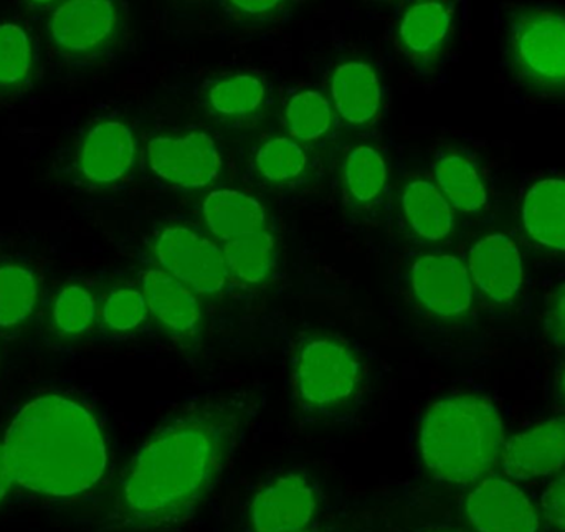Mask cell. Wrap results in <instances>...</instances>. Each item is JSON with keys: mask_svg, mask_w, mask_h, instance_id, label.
Masks as SVG:
<instances>
[{"mask_svg": "<svg viewBox=\"0 0 565 532\" xmlns=\"http://www.w3.org/2000/svg\"><path fill=\"white\" fill-rule=\"evenodd\" d=\"M254 405L244 395L212 398L159 428L132 458L121 508L146 530L185 520L221 477Z\"/></svg>", "mask_w": 565, "mask_h": 532, "instance_id": "cell-1", "label": "cell"}, {"mask_svg": "<svg viewBox=\"0 0 565 532\" xmlns=\"http://www.w3.org/2000/svg\"><path fill=\"white\" fill-rule=\"evenodd\" d=\"M13 483L50 498L88 493L108 470V445L89 408L62 394L23 405L2 440Z\"/></svg>", "mask_w": 565, "mask_h": 532, "instance_id": "cell-2", "label": "cell"}, {"mask_svg": "<svg viewBox=\"0 0 565 532\" xmlns=\"http://www.w3.org/2000/svg\"><path fill=\"white\" fill-rule=\"evenodd\" d=\"M500 412L487 397L448 395L425 412L418 434L422 461L440 483L473 485L500 464L504 445Z\"/></svg>", "mask_w": 565, "mask_h": 532, "instance_id": "cell-3", "label": "cell"}, {"mask_svg": "<svg viewBox=\"0 0 565 532\" xmlns=\"http://www.w3.org/2000/svg\"><path fill=\"white\" fill-rule=\"evenodd\" d=\"M291 379L302 411L318 417H335L361 397L365 369L354 349L341 339L311 336L298 345Z\"/></svg>", "mask_w": 565, "mask_h": 532, "instance_id": "cell-4", "label": "cell"}, {"mask_svg": "<svg viewBox=\"0 0 565 532\" xmlns=\"http://www.w3.org/2000/svg\"><path fill=\"white\" fill-rule=\"evenodd\" d=\"M507 58L527 92L565 99V13L547 7H520L508 17Z\"/></svg>", "mask_w": 565, "mask_h": 532, "instance_id": "cell-5", "label": "cell"}, {"mask_svg": "<svg viewBox=\"0 0 565 532\" xmlns=\"http://www.w3.org/2000/svg\"><path fill=\"white\" fill-rule=\"evenodd\" d=\"M151 251L159 268L188 285L201 298H217L231 278L222 248L185 225H169L159 231Z\"/></svg>", "mask_w": 565, "mask_h": 532, "instance_id": "cell-6", "label": "cell"}, {"mask_svg": "<svg viewBox=\"0 0 565 532\" xmlns=\"http://www.w3.org/2000/svg\"><path fill=\"white\" fill-rule=\"evenodd\" d=\"M122 12L116 0H62L49 22L52 45L72 60H95L121 39Z\"/></svg>", "mask_w": 565, "mask_h": 532, "instance_id": "cell-7", "label": "cell"}, {"mask_svg": "<svg viewBox=\"0 0 565 532\" xmlns=\"http://www.w3.org/2000/svg\"><path fill=\"white\" fill-rule=\"evenodd\" d=\"M146 162L156 178L182 191L211 188L224 169L217 141L204 131L156 136L146 146Z\"/></svg>", "mask_w": 565, "mask_h": 532, "instance_id": "cell-8", "label": "cell"}, {"mask_svg": "<svg viewBox=\"0 0 565 532\" xmlns=\"http://www.w3.org/2000/svg\"><path fill=\"white\" fill-rule=\"evenodd\" d=\"M418 305L441 321H461L473 311L475 286L467 264L448 254L422 255L411 266Z\"/></svg>", "mask_w": 565, "mask_h": 532, "instance_id": "cell-9", "label": "cell"}, {"mask_svg": "<svg viewBox=\"0 0 565 532\" xmlns=\"http://www.w3.org/2000/svg\"><path fill=\"white\" fill-rule=\"evenodd\" d=\"M138 161V139L118 119L95 123L76 149L75 171L89 188L109 189L125 181Z\"/></svg>", "mask_w": 565, "mask_h": 532, "instance_id": "cell-10", "label": "cell"}, {"mask_svg": "<svg viewBox=\"0 0 565 532\" xmlns=\"http://www.w3.org/2000/svg\"><path fill=\"white\" fill-rule=\"evenodd\" d=\"M475 291L491 305L507 308L523 295L526 269L523 255L513 238L494 232L471 247L467 260Z\"/></svg>", "mask_w": 565, "mask_h": 532, "instance_id": "cell-11", "label": "cell"}, {"mask_svg": "<svg viewBox=\"0 0 565 532\" xmlns=\"http://www.w3.org/2000/svg\"><path fill=\"white\" fill-rule=\"evenodd\" d=\"M139 279L152 319L175 342L194 348L204 326L201 296L162 268L145 269Z\"/></svg>", "mask_w": 565, "mask_h": 532, "instance_id": "cell-12", "label": "cell"}, {"mask_svg": "<svg viewBox=\"0 0 565 532\" xmlns=\"http://www.w3.org/2000/svg\"><path fill=\"white\" fill-rule=\"evenodd\" d=\"M465 514L477 532L540 531V513L533 501L504 478H483L468 494Z\"/></svg>", "mask_w": 565, "mask_h": 532, "instance_id": "cell-13", "label": "cell"}, {"mask_svg": "<svg viewBox=\"0 0 565 532\" xmlns=\"http://www.w3.org/2000/svg\"><path fill=\"white\" fill-rule=\"evenodd\" d=\"M454 25L455 0H412L395 30L398 50L428 72L447 50Z\"/></svg>", "mask_w": 565, "mask_h": 532, "instance_id": "cell-14", "label": "cell"}, {"mask_svg": "<svg viewBox=\"0 0 565 532\" xmlns=\"http://www.w3.org/2000/svg\"><path fill=\"white\" fill-rule=\"evenodd\" d=\"M318 510L315 488L299 474H286L264 488L250 507L254 532H302Z\"/></svg>", "mask_w": 565, "mask_h": 532, "instance_id": "cell-15", "label": "cell"}, {"mask_svg": "<svg viewBox=\"0 0 565 532\" xmlns=\"http://www.w3.org/2000/svg\"><path fill=\"white\" fill-rule=\"evenodd\" d=\"M501 467L518 481L551 477L565 467V417L534 425L504 441Z\"/></svg>", "mask_w": 565, "mask_h": 532, "instance_id": "cell-16", "label": "cell"}, {"mask_svg": "<svg viewBox=\"0 0 565 532\" xmlns=\"http://www.w3.org/2000/svg\"><path fill=\"white\" fill-rule=\"evenodd\" d=\"M381 78L371 63L349 60L335 66L329 82V102L338 118L348 126L364 128L382 109Z\"/></svg>", "mask_w": 565, "mask_h": 532, "instance_id": "cell-17", "label": "cell"}, {"mask_svg": "<svg viewBox=\"0 0 565 532\" xmlns=\"http://www.w3.org/2000/svg\"><path fill=\"white\" fill-rule=\"evenodd\" d=\"M524 235L551 254H565V181L544 179L524 195L520 211Z\"/></svg>", "mask_w": 565, "mask_h": 532, "instance_id": "cell-18", "label": "cell"}, {"mask_svg": "<svg viewBox=\"0 0 565 532\" xmlns=\"http://www.w3.org/2000/svg\"><path fill=\"white\" fill-rule=\"evenodd\" d=\"M401 208L412 234L427 244H441L455 232V211L440 189L427 179H412L401 192Z\"/></svg>", "mask_w": 565, "mask_h": 532, "instance_id": "cell-19", "label": "cell"}, {"mask_svg": "<svg viewBox=\"0 0 565 532\" xmlns=\"http://www.w3.org/2000/svg\"><path fill=\"white\" fill-rule=\"evenodd\" d=\"M202 217L209 232L222 242L255 234L267 227L264 205L245 192L228 189L211 192L205 198Z\"/></svg>", "mask_w": 565, "mask_h": 532, "instance_id": "cell-20", "label": "cell"}, {"mask_svg": "<svg viewBox=\"0 0 565 532\" xmlns=\"http://www.w3.org/2000/svg\"><path fill=\"white\" fill-rule=\"evenodd\" d=\"M435 184L450 202L454 211L475 215L490 202L487 182L473 161L460 152L440 156L434 166Z\"/></svg>", "mask_w": 565, "mask_h": 532, "instance_id": "cell-21", "label": "cell"}, {"mask_svg": "<svg viewBox=\"0 0 565 532\" xmlns=\"http://www.w3.org/2000/svg\"><path fill=\"white\" fill-rule=\"evenodd\" d=\"M267 85L254 73H234L209 83L205 106L212 115L227 121H244L262 111L267 102Z\"/></svg>", "mask_w": 565, "mask_h": 532, "instance_id": "cell-22", "label": "cell"}, {"mask_svg": "<svg viewBox=\"0 0 565 532\" xmlns=\"http://www.w3.org/2000/svg\"><path fill=\"white\" fill-rule=\"evenodd\" d=\"M40 281L30 266L0 262V329L15 331L35 315Z\"/></svg>", "mask_w": 565, "mask_h": 532, "instance_id": "cell-23", "label": "cell"}, {"mask_svg": "<svg viewBox=\"0 0 565 532\" xmlns=\"http://www.w3.org/2000/svg\"><path fill=\"white\" fill-rule=\"evenodd\" d=\"M222 252L231 276L252 286L267 281L277 260V245L267 231L224 242Z\"/></svg>", "mask_w": 565, "mask_h": 532, "instance_id": "cell-24", "label": "cell"}, {"mask_svg": "<svg viewBox=\"0 0 565 532\" xmlns=\"http://www.w3.org/2000/svg\"><path fill=\"white\" fill-rule=\"evenodd\" d=\"M387 182V162L379 149L361 145L348 152L342 162V184L355 204H374L384 194Z\"/></svg>", "mask_w": 565, "mask_h": 532, "instance_id": "cell-25", "label": "cell"}, {"mask_svg": "<svg viewBox=\"0 0 565 532\" xmlns=\"http://www.w3.org/2000/svg\"><path fill=\"white\" fill-rule=\"evenodd\" d=\"M98 316L99 309L92 289L82 283H68L53 298L50 322L60 339L75 341L93 331Z\"/></svg>", "mask_w": 565, "mask_h": 532, "instance_id": "cell-26", "label": "cell"}, {"mask_svg": "<svg viewBox=\"0 0 565 532\" xmlns=\"http://www.w3.org/2000/svg\"><path fill=\"white\" fill-rule=\"evenodd\" d=\"M331 102L316 89L295 93L286 103L285 123L289 138L298 142H316L329 135L334 125Z\"/></svg>", "mask_w": 565, "mask_h": 532, "instance_id": "cell-27", "label": "cell"}, {"mask_svg": "<svg viewBox=\"0 0 565 532\" xmlns=\"http://www.w3.org/2000/svg\"><path fill=\"white\" fill-rule=\"evenodd\" d=\"M33 73V46L29 33L15 23L0 25V95L22 92Z\"/></svg>", "mask_w": 565, "mask_h": 532, "instance_id": "cell-28", "label": "cell"}, {"mask_svg": "<svg viewBox=\"0 0 565 532\" xmlns=\"http://www.w3.org/2000/svg\"><path fill=\"white\" fill-rule=\"evenodd\" d=\"M255 168L265 181L271 184H288L305 174L308 155L301 142L289 136H277L258 148Z\"/></svg>", "mask_w": 565, "mask_h": 532, "instance_id": "cell-29", "label": "cell"}, {"mask_svg": "<svg viewBox=\"0 0 565 532\" xmlns=\"http://www.w3.org/2000/svg\"><path fill=\"white\" fill-rule=\"evenodd\" d=\"M148 318L149 308L145 292L129 286H119L109 291L99 308L103 326L106 331L115 334L136 331L148 321Z\"/></svg>", "mask_w": 565, "mask_h": 532, "instance_id": "cell-30", "label": "cell"}, {"mask_svg": "<svg viewBox=\"0 0 565 532\" xmlns=\"http://www.w3.org/2000/svg\"><path fill=\"white\" fill-rule=\"evenodd\" d=\"M222 2L235 19L248 25H255V23H267L277 19L288 0H222Z\"/></svg>", "mask_w": 565, "mask_h": 532, "instance_id": "cell-31", "label": "cell"}, {"mask_svg": "<svg viewBox=\"0 0 565 532\" xmlns=\"http://www.w3.org/2000/svg\"><path fill=\"white\" fill-rule=\"evenodd\" d=\"M541 511L551 528L565 532V474L544 491Z\"/></svg>", "mask_w": 565, "mask_h": 532, "instance_id": "cell-32", "label": "cell"}, {"mask_svg": "<svg viewBox=\"0 0 565 532\" xmlns=\"http://www.w3.org/2000/svg\"><path fill=\"white\" fill-rule=\"evenodd\" d=\"M544 329L554 344L565 348V283L557 289L556 296L547 308Z\"/></svg>", "mask_w": 565, "mask_h": 532, "instance_id": "cell-33", "label": "cell"}, {"mask_svg": "<svg viewBox=\"0 0 565 532\" xmlns=\"http://www.w3.org/2000/svg\"><path fill=\"white\" fill-rule=\"evenodd\" d=\"M12 485V471H10L9 460H7L6 448H3L2 441H0V501L7 497Z\"/></svg>", "mask_w": 565, "mask_h": 532, "instance_id": "cell-34", "label": "cell"}, {"mask_svg": "<svg viewBox=\"0 0 565 532\" xmlns=\"http://www.w3.org/2000/svg\"><path fill=\"white\" fill-rule=\"evenodd\" d=\"M60 2V0H29L30 6L39 7V9H43V7L53 6V3Z\"/></svg>", "mask_w": 565, "mask_h": 532, "instance_id": "cell-35", "label": "cell"}, {"mask_svg": "<svg viewBox=\"0 0 565 532\" xmlns=\"http://www.w3.org/2000/svg\"><path fill=\"white\" fill-rule=\"evenodd\" d=\"M557 389H559V395L565 401V368L561 372L559 381H557Z\"/></svg>", "mask_w": 565, "mask_h": 532, "instance_id": "cell-36", "label": "cell"}, {"mask_svg": "<svg viewBox=\"0 0 565 532\" xmlns=\"http://www.w3.org/2000/svg\"><path fill=\"white\" fill-rule=\"evenodd\" d=\"M435 532H448V531H435Z\"/></svg>", "mask_w": 565, "mask_h": 532, "instance_id": "cell-37", "label": "cell"}, {"mask_svg": "<svg viewBox=\"0 0 565 532\" xmlns=\"http://www.w3.org/2000/svg\"><path fill=\"white\" fill-rule=\"evenodd\" d=\"M302 532H308V531H302Z\"/></svg>", "mask_w": 565, "mask_h": 532, "instance_id": "cell-38", "label": "cell"}]
</instances>
